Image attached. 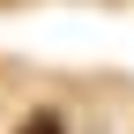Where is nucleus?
Wrapping results in <instances>:
<instances>
[{
    "instance_id": "nucleus-1",
    "label": "nucleus",
    "mask_w": 134,
    "mask_h": 134,
    "mask_svg": "<svg viewBox=\"0 0 134 134\" xmlns=\"http://www.w3.org/2000/svg\"><path fill=\"white\" fill-rule=\"evenodd\" d=\"M15 134H75V127H67V112H60V104H30Z\"/></svg>"
}]
</instances>
